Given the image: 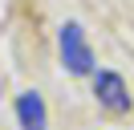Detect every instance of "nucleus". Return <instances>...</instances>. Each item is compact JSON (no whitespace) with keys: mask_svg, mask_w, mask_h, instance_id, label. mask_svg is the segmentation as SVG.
I'll return each mask as SVG.
<instances>
[{"mask_svg":"<svg viewBox=\"0 0 134 130\" xmlns=\"http://www.w3.org/2000/svg\"><path fill=\"white\" fill-rule=\"evenodd\" d=\"M93 98L110 114H130V89H126V81L118 73H98L93 77Z\"/></svg>","mask_w":134,"mask_h":130,"instance_id":"obj_2","label":"nucleus"},{"mask_svg":"<svg viewBox=\"0 0 134 130\" xmlns=\"http://www.w3.org/2000/svg\"><path fill=\"white\" fill-rule=\"evenodd\" d=\"M16 118H20L25 130H49V110H45V98L37 89H29V94L16 98Z\"/></svg>","mask_w":134,"mask_h":130,"instance_id":"obj_3","label":"nucleus"},{"mask_svg":"<svg viewBox=\"0 0 134 130\" xmlns=\"http://www.w3.org/2000/svg\"><path fill=\"white\" fill-rule=\"evenodd\" d=\"M61 61H65V69L73 73V77H85V73L93 69V49L85 45V32L77 20L61 24Z\"/></svg>","mask_w":134,"mask_h":130,"instance_id":"obj_1","label":"nucleus"}]
</instances>
